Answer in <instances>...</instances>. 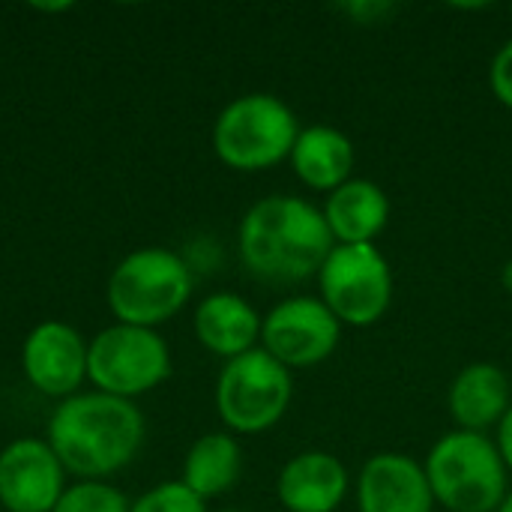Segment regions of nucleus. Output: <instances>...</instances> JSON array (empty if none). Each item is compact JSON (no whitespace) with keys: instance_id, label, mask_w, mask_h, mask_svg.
Returning <instances> with one entry per match:
<instances>
[{"instance_id":"nucleus-17","label":"nucleus","mask_w":512,"mask_h":512,"mask_svg":"<svg viewBox=\"0 0 512 512\" xmlns=\"http://www.w3.org/2000/svg\"><path fill=\"white\" fill-rule=\"evenodd\" d=\"M354 144L336 126H306L300 129L294 150L288 156L297 180L315 192H333L351 180L354 171Z\"/></svg>"},{"instance_id":"nucleus-22","label":"nucleus","mask_w":512,"mask_h":512,"mask_svg":"<svg viewBox=\"0 0 512 512\" xmlns=\"http://www.w3.org/2000/svg\"><path fill=\"white\" fill-rule=\"evenodd\" d=\"M342 12H345L348 18H354L357 24H378L381 18L393 15L396 6L387 3V0H354V3H345Z\"/></svg>"},{"instance_id":"nucleus-12","label":"nucleus","mask_w":512,"mask_h":512,"mask_svg":"<svg viewBox=\"0 0 512 512\" xmlns=\"http://www.w3.org/2000/svg\"><path fill=\"white\" fill-rule=\"evenodd\" d=\"M360 512H435L426 468L408 453H375L363 462L354 486Z\"/></svg>"},{"instance_id":"nucleus-21","label":"nucleus","mask_w":512,"mask_h":512,"mask_svg":"<svg viewBox=\"0 0 512 512\" xmlns=\"http://www.w3.org/2000/svg\"><path fill=\"white\" fill-rule=\"evenodd\" d=\"M489 87L495 93V99L510 108L512 111V39H507L495 57H492V66H489Z\"/></svg>"},{"instance_id":"nucleus-23","label":"nucleus","mask_w":512,"mask_h":512,"mask_svg":"<svg viewBox=\"0 0 512 512\" xmlns=\"http://www.w3.org/2000/svg\"><path fill=\"white\" fill-rule=\"evenodd\" d=\"M495 447H498V453H501L507 471L512 474V408L507 411V417L501 420L498 432H495Z\"/></svg>"},{"instance_id":"nucleus-11","label":"nucleus","mask_w":512,"mask_h":512,"mask_svg":"<svg viewBox=\"0 0 512 512\" xmlns=\"http://www.w3.org/2000/svg\"><path fill=\"white\" fill-rule=\"evenodd\" d=\"M21 372L27 384L51 399H69L87 381V342L63 321L36 324L21 345Z\"/></svg>"},{"instance_id":"nucleus-4","label":"nucleus","mask_w":512,"mask_h":512,"mask_svg":"<svg viewBox=\"0 0 512 512\" xmlns=\"http://www.w3.org/2000/svg\"><path fill=\"white\" fill-rule=\"evenodd\" d=\"M192 288L195 276L183 255L147 246L129 252L111 270L105 300L117 324L156 330L186 309Z\"/></svg>"},{"instance_id":"nucleus-9","label":"nucleus","mask_w":512,"mask_h":512,"mask_svg":"<svg viewBox=\"0 0 512 512\" xmlns=\"http://www.w3.org/2000/svg\"><path fill=\"white\" fill-rule=\"evenodd\" d=\"M339 342L342 324L321 297H285L261 318V348L291 372L321 366L336 354Z\"/></svg>"},{"instance_id":"nucleus-19","label":"nucleus","mask_w":512,"mask_h":512,"mask_svg":"<svg viewBox=\"0 0 512 512\" xmlns=\"http://www.w3.org/2000/svg\"><path fill=\"white\" fill-rule=\"evenodd\" d=\"M129 498L105 480H78L66 486L54 512H129Z\"/></svg>"},{"instance_id":"nucleus-14","label":"nucleus","mask_w":512,"mask_h":512,"mask_svg":"<svg viewBox=\"0 0 512 512\" xmlns=\"http://www.w3.org/2000/svg\"><path fill=\"white\" fill-rule=\"evenodd\" d=\"M447 405L462 432L489 435L512 408L510 378L495 363H471L453 378Z\"/></svg>"},{"instance_id":"nucleus-26","label":"nucleus","mask_w":512,"mask_h":512,"mask_svg":"<svg viewBox=\"0 0 512 512\" xmlns=\"http://www.w3.org/2000/svg\"><path fill=\"white\" fill-rule=\"evenodd\" d=\"M222 512H243V510H222Z\"/></svg>"},{"instance_id":"nucleus-20","label":"nucleus","mask_w":512,"mask_h":512,"mask_svg":"<svg viewBox=\"0 0 512 512\" xmlns=\"http://www.w3.org/2000/svg\"><path fill=\"white\" fill-rule=\"evenodd\" d=\"M129 512H207V501H201L183 480H171L132 501Z\"/></svg>"},{"instance_id":"nucleus-1","label":"nucleus","mask_w":512,"mask_h":512,"mask_svg":"<svg viewBox=\"0 0 512 512\" xmlns=\"http://www.w3.org/2000/svg\"><path fill=\"white\" fill-rule=\"evenodd\" d=\"M333 246L321 207L297 195L261 198L237 225V252L243 267L270 285L318 279Z\"/></svg>"},{"instance_id":"nucleus-5","label":"nucleus","mask_w":512,"mask_h":512,"mask_svg":"<svg viewBox=\"0 0 512 512\" xmlns=\"http://www.w3.org/2000/svg\"><path fill=\"white\" fill-rule=\"evenodd\" d=\"M297 135L300 123L288 102L273 93H243L219 111L213 153L231 171L258 174L285 162Z\"/></svg>"},{"instance_id":"nucleus-16","label":"nucleus","mask_w":512,"mask_h":512,"mask_svg":"<svg viewBox=\"0 0 512 512\" xmlns=\"http://www.w3.org/2000/svg\"><path fill=\"white\" fill-rule=\"evenodd\" d=\"M192 327H195V339L222 360H234L258 348L261 342L258 309L246 297L231 294V291L204 297L195 309Z\"/></svg>"},{"instance_id":"nucleus-3","label":"nucleus","mask_w":512,"mask_h":512,"mask_svg":"<svg viewBox=\"0 0 512 512\" xmlns=\"http://www.w3.org/2000/svg\"><path fill=\"white\" fill-rule=\"evenodd\" d=\"M435 504L447 512H498L510 495V471L495 438L480 432H447L423 462Z\"/></svg>"},{"instance_id":"nucleus-8","label":"nucleus","mask_w":512,"mask_h":512,"mask_svg":"<svg viewBox=\"0 0 512 512\" xmlns=\"http://www.w3.org/2000/svg\"><path fill=\"white\" fill-rule=\"evenodd\" d=\"M318 288L324 306L342 327H372L393 306V270L375 243L333 246L327 255Z\"/></svg>"},{"instance_id":"nucleus-18","label":"nucleus","mask_w":512,"mask_h":512,"mask_svg":"<svg viewBox=\"0 0 512 512\" xmlns=\"http://www.w3.org/2000/svg\"><path fill=\"white\" fill-rule=\"evenodd\" d=\"M243 471V450L231 432L201 435L183 459V483L201 498H219L231 492Z\"/></svg>"},{"instance_id":"nucleus-10","label":"nucleus","mask_w":512,"mask_h":512,"mask_svg":"<svg viewBox=\"0 0 512 512\" xmlns=\"http://www.w3.org/2000/svg\"><path fill=\"white\" fill-rule=\"evenodd\" d=\"M66 492V468L45 438H18L0 450V507L54 512Z\"/></svg>"},{"instance_id":"nucleus-7","label":"nucleus","mask_w":512,"mask_h":512,"mask_svg":"<svg viewBox=\"0 0 512 512\" xmlns=\"http://www.w3.org/2000/svg\"><path fill=\"white\" fill-rule=\"evenodd\" d=\"M168 375L171 351L156 330L111 324L87 345V378L99 393L132 402L165 384Z\"/></svg>"},{"instance_id":"nucleus-13","label":"nucleus","mask_w":512,"mask_h":512,"mask_svg":"<svg viewBox=\"0 0 512 512\" xmlns=\"http://www.w3.org/2000/svg\"><path fill=\"white\" fill-rule=\"evenodd\" d=\"M351 492L345 462L327 450H303L288 459L276 480V498L288 512H336Z\"/></svg>"},{"instance_id":"nucleus-2","label":"nucleus","mask_w":512,"mask_h":512,"mask_svg":"<svg viewBox=\"0 0 512 512\" xmlns=\"http://www.w3.org/2000/svg\"><path fill=\"white\" fill-rule=\"evenodd\" d=\"M45 441L66 474L78 480H102L123 471L141 453L144 414L129 399L99 390L75 393L54 408Z\"/></svg>"},{"instance_id":"nucleus-6","label":"nucleus","mask_w":512,"mask_h":512,"mask_svg":"<svg viewBox=\"0 0 512 512\" xmlns=\"http://www.w3.org/2000/svg\"><path fill=\"white\" fill-rule=\"evenodd\" d=\"M294 378L264 348L225 360L216 378V414L228 432L264 435L291 408Z\"/></svg>"},{"instance_id":"nucleus-15","label":"nucleus","mask_w":512,"mask_h":512,"mask_svg":"<svg viewBox=\"0 0 512 512\" xmlns=\"http://www.w3.org/2000/svg\"><path fill=\"white\" fill-rule=\"evenodd\" d=\"M321 213L336 246H366L387 228L390 198L378 183L351 177L327 195Z\"/></svg>"},{"instance_id":"nucleus-24","label":"nucleus","mask_w":512,"mask_h":512,"mask_svg":"<svg viewBox=\"0 0 512 512\" xmlns=\"http://www.w3.org/2000/svg\"><path fill=\"white\" fill-rule=\"evenodd\" d=\"M501 285H504L507 294H512V258L504 264V270H501Z\"/></svg>"},{"instance_id":"nucleus-25","label":"nucleus","mask_w":512,"mask_h":512,"mask_svg":"<svg viewBox=\"0 0 512 512\" xmlns=\"http://www.w3.org/2000/svg\"><path fill=\"white\" fill-rule=\"evenodd\" d=\"M498 512H512V489H510V495H507V501L501 504V510Z\"/></svg>"}]
</instances>
